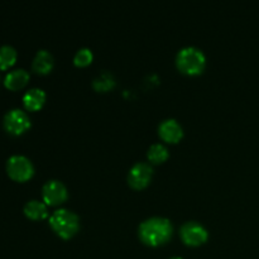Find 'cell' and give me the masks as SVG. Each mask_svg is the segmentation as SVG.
<instances>
[{"mask_svg":"<svg viewBox=\"0 0 259 259\" xmlns=\"http://www.w3.org/2000/svg\"><path fill=\"white\" fill-rule=\"evenodd\" d=\"M93 86L96 91L105 93V91L111 90L115 86V80H114V77L110 73L104 72L98 78H95V81L93 82Z\"/></svg>","mask_w":259,"mask_h":259,"instance_id":"2e32d148","label":"cell"},{"mask_svg":"<svg viewBox=\"0 0 259 259\" xmlns=\"http://www.w3.org/2000/svg\"><path fill=\"white\" fill-rule=\"evenodd\" d=\"M46 103V94L40 89H32L27 91L23 98L24 108L29 111H38L43 108Z\"/></svg>","mask_w":259,"mask_h":259,"instance_id":"7c38bea8","label":"cell"},{"mask_svg":"<svg viewBox=\"0 0 259 259\" xmlns=\"http://www.w3.org/2000/svg\"><path fill=\"white\" fill-rule=\"evenodd\" d=\"M55 61H53L52 55L47 51H39L35 55L34 60H33V71L38 75H47L52 71Z\"/></svg>","mask_w":259,"mask_h":259,"instance_id":"8fae6325","label":"cell"},{"mask_svg":"<svg viewBox=\"0 0 259 259\" xmlns=\"http://www.w3.org/2000/svg\"><path fill=\"white\" fill-rule=\"evenodd\" d=\"M29 82V73L24 70L12 71L7 75L4 80V85L8 90L18 91L22 90Z\"/></svg>","mask_w":259,"mask_h":259,"instance_id":"30bf717a","label":"cell"},{"mask_svg":"<svg viewBox=\"0 0 259 259\" xmlns=\"http://www.w3.org/2000/svg\"><path fill=\"white\" fill-rule=\"evenodd\" d=\"M50 225L58 237L62 239H71L78 232L80 222L73 212L60 209L51 215Z\"/></svg>","mask_w":259,"mask_h":259,"instance_id":"3957f363","label":"cell"},{"mask_svg":"<svg viewBox=\"0 0 259 259\" xmlns=\"http://www.w3.org/2000/svg\"><path fill=\"white\" fill-rule=\"evenodd\" d=\"M93 52H91L90 50L82 48V50H80L76 53L75 58H73V63H75V66H77V67H86V66H89L93 62Z\"/></svg>","mask_w":259,"mask_h":259,"instance_id":"e0dca14e","label":"cell"},{"mask_svg":"<svg viewBox=\"0 0 259 259\" xmlns=\"http://www.w3.org/2000/svg\"><path fill=\"white\" fill-rule=\"evenodd\" d=\"M172 225L164 218H151L139 227V238L149 247H159L171 239Z\"/></svg>","mask_w":259,"mask_h":259,"instance_id":"6da1fadb","label":"cell"},{"mask_svg":"<svg viewBox=\"0 0 259 259\" xmlns=\"http://www.w3.org/2000/svg\"><path fill=\"white\" fill-rule=\"evenodd\" d=\"M171 259H182V258H179V257H175V258H171Z\"/></svg>","mask_w":259,"mask_h":259,"instance_id":"ac0fdd59","label":"cell"},{"mask_svg":"<svg viewBox=\"0 0 259 259\" xmlns=\"http://www.w3.org/2000/svg\"><path fill=\"white\" fill-rule=\"evenodd\" d=\"M4 128L12 136H22L30 128V120L24 111L14 109L5 115Z\"/></svg>","mask_w":259,"mask_h":259,"instance_id":"5b68a950","label":"cell"},{"mask_svg":"<svg viewBox=\"0 0 259 259\" xmlns=\"http://www.w3.org/2000/svg\"><path fill=\"white\" fill-rule=\"evenodd\" d=\"M17 62V52L10 46L0 48V70H9Z\"/></svg>","mask_w":259,"mask_h":259,"instance_id":"5bb4252c","label":"cell"},{"mask_svg":"<svg viewBox=\"0 0 259 259\" xmlns=\"http://www.w3.org/2000/svg\"><path fill=\"white\" fill-rule=\"evenodd\" d=\"M42 197L46 205L57 206L67 200V190L60 181H50L43 186Z\"/></svg>","mask_w":259,"mask_h":259,"instance_id":"52a82bcc","label":"cell"},{"mask_svg":"<svg viewBox=\"0 0 259 259\" xmlns=\"http://www.w3.org/2000/svg\"><path fill=\"white\" fill-rule=\"evenodd\" d=\"M24 214L28 219L34 220V222L43 220L48 217L47 205L45 202L33 200V201H29L24 206Z\"/></svg>","mask_w":259,"mask_h":259,"instance_id":"4fadbf2b","label":"cell"},{"mask_svg":"<svg viewBox=\"0 0 259 259\" xmlns=\"http://www.w3.org/2000/svg\"><path fill=\"white\" fill-rule=\"evenodd\" d=\"M180 235H181L185 244L189 245V247H199V245L204 244L209 237L206 229L201 224L195 222L186 223L181 228Z\"/></svg>","mask_w":259,"mask_h":259,"instance_id":"8992f818","label":"cell"},{"mask_svg":"<svg viewBox=\"0 0 259 259\" xmlns=\"http://www.w3.org/2000/svg\"><path fill=\"white\" fill-rule=\"evenodd\" d=\"M177 68L182 73L189 76L200 75L205 70L206 58L204 53L194 47H187L180 51L176 58Z\"/></svg>","mask_w":259,"mask_h":259,"instance_id":"7a4b0ae2","label":"cell"},{"mask_svg":"<svg viewBox=\"0 0 259 259\" xmlns=\"http://www.w3.org/2000/svg\"><path fill=\"white\" fill-rule=\"evenodd\" d=\"M7 172L13 181L27 182L34 175V168L27 157L13 156L7 163Z\"/></svg>","mask_w":259,"mask_h":259,"instance_id":"277c9868","label":"cell"},{"mask_svg":"<svg viewBox=\"0 0 259 259\" xmlns=\"http://www.w3.org/2000/svg\"><path fill=\"white\" fill-rule=\"evenodd\" d=\"M159 137L163 139L166 143L176 144L184 137V131H182L181 125L177 123L174 119H168V120H164L163 123L159 125Z\"/></svg>","mask_w":259,"mask_h":259,"instance_id":"9c48e42d","label":"cell"},{"mask_svg":"<svg viewBox=\"0 0 259 259\" xmlns=\"http://www.w3.org/2000/svg\"><path fill=\"white\" fill-rule=\"evenodd\" d=\"M149 162L154 164L163 163L168 158V151L164 146L162 144H153L151 148L148 149V153H147Z\"/></svg>","mask_w":259,"mask_h":259,"instance_id":"9a60e30c","label":"cell"},{"mask_svg":"<svg viewBox=\"0 0 259 259\" xmlns=\"http://www.w3.org/2000/svg\"><path fill=\"white\" fill-rule=\"evenodd\" d=\"M153 176V169L147 163H137L131 169L128 176L129 186L134 190H143L151 182Z\"/></svg>","mask_w":259,"mask_h":259,"instance_id":"ba28073f","label":"cell"}]
</instances>
